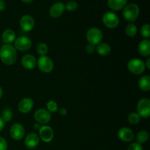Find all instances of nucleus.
<instances>
[{
  "instance_id": "2f4dec72",
  "label": "nucleus",
  "mask_w": 150,
  "mask_h": 150,
  "mask_svg": "<svg viewBox=\"0 0 150 150\" xmlns=\"http://www.w3.org/2000/svg\"><path fill=\"white\" fill-rule=\"evenodd\" d=\"M85 50H86V52L87 54H93L96 51V45H94L92 44L89 43L88 45H86Z\"/></svg>"
},
{
  "instance_id": "2eb2a0df",
  "label": "nucleus",
  "mask_w": 150,
  "mask_h": 150,
  "mask_svg": "<svg viewBox=\"0 0 150 150\" xmlns=\"http://www.w3.org/2000/svg\"><path fill=\"white\" fill-rule=\"evenodd\" d=\"M25 146L29 149H34L40 144V137L37 133H30L26 136L24 140Z\"/></svg>"
},
{
  "instance_id": "9b49d317",
  "label": "nucleus",
  "mask_w": 150,
  "mask_h": 150,
  "mask_svg": "<svg viewBox=\"0 0 150 150\" xmlns=\"http://www.w3.org/2000/svg\"><path fill=\"white\" fill-rule=\"evenodd\" d=\"M19 24L22 30L26 32H29L35 27V19L29 15H24L21 18Z\"/></svg>"
},
{
  "instance_id": "cd10ccee",
  "label": "nucleus",
  "mask_w": 150,
  "mask_h": 150,
  "mask_svg": "<svg viewBox=\"0 0 150 150\" xmlns=\"http://www.w3.org/2000/svg\"><path fill=\"white\" fill-rule=\"evenodd\" d=\"M47 111H49L50 113H54L57 112L58 111V105L57 103L55 102L54 100H49L46 103Z\"/></svg>"
},
{
  "instance_id": "e433bc0d",
  "label": "nucleus",
  "mask_w": 150,
  "mask_h": 150,
  "mask_svg": "<svg viewBox=\"0 0 150 150\" xmlns=\"http://www.w3.org/2000/svg\"><path fill=\"white\" fill-rule=\"evenodd\" d=\"M145 66L147 69H150V58H148L146 60V63H145Z\"/></svg>"
},
{
  "instance_id": "dca6fc26",
  "label": "nucleus",
  "mask_w": 150,
  "mask_h": 150,
  "mask_svg": "<svg viewBox=\"0 0 150 150\" xmlns=\"http://www.w3.org/2000/svg\"><path fill=\"white\" fill-rule=\"evenodd\" d=\"M21 64L26 70H32L37 65V59L32 54H26L21 59Z\"/></svg>"
},
{
  "instance_id": "f257e3e1",
  "label": "nucleus",
  "mask_w": 150,
  "mask_h": 150,
  "mask_svg": "<svg viewBox=\"0 0 150 150\" xmlns=\"http://www.w3.org/2000/svg\"><path fill=\"white\" fill-rule=\"evenodd\" d=\"M0 59L6 65H12L17 59V51L14 46L5 44L0 48Z\"/></svg>"
},
{
  "instance_id": "f704fd0d",
  "label": "nucleus",
  "mask_w": 150,
  "mask_h": 150,
  "mask_svg": "<svg viewBox=\"0 0 150 150\" xmlns=\"http://www.w3.org/2000/svg\"><path fill=\"white\" fill-rule=\"evenodd\" d=\"M6 8V4L3 0H0V12L3 11L5 10Z\"/></svg>"
},
{
  "instance_id": "7c9ffc66",
  "label": "nucleus",
  "mask_w": 150,
  "mask_h": 150,
  "mask_svg": "<svg viewBox=\"0 0 150 150\" xmlns=\"http://www.w3.org/2000/svg\"><path fill=\"white\" fill-rule=\"evenodd\" d=\"M127 150H144L142 144H139L137 142L132 143L129 145Z\"/></svg>"
},
{
  "instance_id": "aec40b11",
  "label": "nucleus",
  "mask_w": 150,
  "mask_h": 150,
  "mask_svg": "<svg viewBox=\"0 0 150 150\" xmlns=\"http://www.w3.org/2000/svg\"><path fill=\"white\" fill-rule=\"evenodd\" d=\"M1 39L6 44H10L16 40V33L11 29H7L2 32Z\"/></svg>"
},
{
  "instance_id": "b1692460",
  "label": "nucleus",
  "mask_w": 150,
  "mask_h": 150,
  "mask_svg": "<svg viewBox=\"0 0 150 150\" xmlns=\"http://www.w3.org/2000/svg\"><path fill=\"white\" fill-rule=\"evenodd\" d=\"M138 29L136 25L133 23H130L126 26L125 28V33L128 37L133 38L135 37L137 34Z\"/></svg>"
},
{
  "instance_id": "c9c22d12",
  "label": "nucleus",
  "mask_w": 150,
  "mask_h": 150,
  "mask_svg": "<svg viewBox=\"0 0 150 150\" xmlns=\"http://www.w3.org/2000/svg\"><path fill=\"white\" fill-rule=\"evenodd\" d=\"M4 125H5V122H4V120L1 119V117H0V131H1V130L4 129Z\"/></svg>"
},
{
  "instance_id": "f3484780",
  "label": "nucleus",
  "mask_w": 150,
  "mask_h": 150,
  "mask_svg": "<svg viewBox=\"0 0 150 150\" xmlns=\"http://www.w3.org/2000/svg\"><path fill=\"white\" fill-rule=\"evenodd\" d=\"M118 137L124 142H130L134 138V133L131 129L128 127H122L118 132Z\"/></svg>"
},
{
  "instance_id": "72a5a7b5",
  "label": "nucleus",
  "mask_w": 150,
  "mask_h": 150,
  "mask_svg": "<svg viewBox=\"0 0 150 150\" xmlns=\"http://www.w3.org/2000/svg\"><path fill=\"white\" fill-rule=\"evenodd\" d=\"M59 111V114L62 116H65V115H67V110H66V108H59L58 111Z\"/></svg>"
},
{
  "instance_id": "c756f323",
  "label": "nucleus",
  "mask_w": 150,
  "mask_h": 150,
  "mask_svg": "<svg viewBox=\"0 0 150 150\" xmlns=\"http://www.w3.org/2000/svg\"><path fill=\"white\" fill-rule=\"evenodd\" d=\"M65 7V10H67L69 12H74L76 11L78 9V5L77 2L75 1H69L68 2H67V4L64 5Z\"/></svg>"
},
{
  "instance_id": "ddd939ff",
  "label": "nucleus",
  "mask_w": 150,
  "mask_h": 150,
  "mask_svg": "<svg viewBox=\"0 0 150 150\" xmlns=\"http://www.w3.org/2000/svg\"><path fill=\"white\" fill-rule=\"evenodd\" d=\"M65 10V7L64 4L61 1L56 2L50 7L49 9V16L51 18H57L60 17L64 13Z\"/></svg>"
},
{
  "instance_id": "f03ea898",
  "label": "nucleus",
  "mask_w": 150,
  "mask_h": 150,
  "mask_svg": "<svg viewBox=\"0 0 150 150\" xmlns=\"http://www.w3.org/2000/svg\"><path fill=\"white\" fill-rule=\"evenodd\" d=\"M140 13V9L139 6L134 3L127 4L123 8L122 15L124 18L130 23H133L138 18Z\"/></svg>"
},
{
  "instance_id": "473e14b6",
  "label": "nucleus",
  "mask_w": 150,
  "mask_h": 150,
  "mask_svg": "<svg viewBox=\"0 0 150 150\" xmlns=\"http://www.w3.org/2000/svg\"><path fill=\"white\" fill-rule=\"evenodd\" d=\"M7 149V142L3 137L0 136V150Z\"/></svg>"
},
{
  "instance_id": "4c0bfd02",
  "label": "nucleus",
  "mask_w": 150,
  "mask_h": 150,
  "mask_svg": "<svg viewBox=\"0 0 150 150\" xmlns=\"http://www.w3.org/2000/svg\"><path fill=\"white\" fill-rule=\"evenodd\" d=\"M23 3H26V4H29V3L32 2L33 0H21Z\"/></svg>"
},
{
  "instance_id": "4be33fe9",
  "label": "nucleus",
  "mask_w": 150,
  "mask_h": 150,
  "mask_svg": "<svg viewBox=\"0 0 150 150\" xmlns=\"http://www.w3.org/2000/svg\"><path fill=\"white\" fill-rule=\"evenodd\" d=\"M139 87L144 92H148L150 90V77L149 76H142L139 81Z\"/></svg>"
},
{
  "instance_id": "a878e982",
  "label": "nucleus",
  "mask_w": 150,
  "mask_h": 150,
  "mask_svg": "<svg viewBox=\"0 0 150 150\" xmlns=\"http://www.w3.org/2000/svg\"><path fill=\"white\" fill-rule=\"evenodd\" d=\"M1 119L4 121V122H8L13 118V112L10 108H5L1 112Z\"/></svg>"
},
{
  "instance_id": "412c9836",
  "label": "nucleus",
  "mask_w": 150,
  "mask_h": 150,
  "mask_svg": "<svg viewBox=\"0 0 150 150\" xmlns=\"http://www.w3.org/2000/svg\"><path fill=\"white\" fill-rule=\"evenodd\" d=\"M96 47V51L98 54L103 57L108 56L111 53V46L106 42H100Z\"/></svg>"
},
{
  "instance_id": "a211bd4d",
  "label": "nucleus",
  "mask_w": 150,
  "mask_h": 150,
  "mask_svg": "<svg viewBox=\"0 0 150 150\" xmlns=\"http://www.w3.org/2000/svg\"><path fill=\"white\" fill-rule=\"evenodd\" d=\"M139 54L143 57H149L150 55V41L148 39L143 40L139 44Z\"/></svg>"
},
{
  "instance_id": "7ed1b4c3",
  "label": "nucleus",
  "mask_w": 150,
  "mask_h": 150,
  "mask_svg": "<svg viewBox=\"0 0 150 150\" xmlns=\"http://www.w3.org/2000/svg\"><path fill=\"white\" fill-rule=\"evenodd\" d=\"M86 40L89 43L97 45L100 43L103 38L102 31L97 27H92L86 32Z\"/></svg>"
},
{
  "instance_id": "5701e85b",
  "label": "nucleus",
  "mask_w": 150,
  "mask_h": 150,
  "mask_svg": "<svg viewBox=\"0 0 150 150\" xmlns=\"http://www.w3.org/2000/svg\"><path fill=\"white\" fill-rule=\"evenodd\" d=\"M148 139H149V133L145 130H141L140 132L138 133L137 136H136V141L139 144L146 143Z\"/></svg>"
},
{
  "instance_id": "9d476101",
  "label": "nucleus",
  "mask_w": 150,
  "mask_h": 150,
  "mask_svg": "<svg viewBox=\"0 0 150 150\" xmlns=\"http://www.w3.org/2000/svg\"><path fill=\"white\" fill-rule=\"evenodd\" d=\"M25 130L23 126L20 123H15L10 129V135L15 141H20L23 138Z\"/></svg>"
},
{
  "instance_id": "58836bf2",
  "label": "nucleus",
  "mask_w": 150,
  "mask_h": 150,
  "mask_svg": "<svg viewBox=\"0 0 150 150\" xmlns=\"http://www.w3.org/2000/svg\"><path fill=\"white\" fill-rule=\"evenodd\" d=\"M2 95H3V90H2V88L0 86V99H1V98L2 97Z\"/></svg>"
},
{
  "instance_id": "39448f33",
  "label": "nucleus",
  "mask_w": 150,
  "mask_h": 150,
  "mask_svg": "<svg viewBox=\"0 0 150 150\" xmlns=\"http://www.w3.org/2000/svg\"><path fill=\"white\" fill-rule=\"evenodd\" d=\"M37 65L42 73H51L54 69V62L50 57L47 56H42L37 60Z\"/></svg>"
},
{
  "instance_id": "393cba45",
  "label": "nucleus",
  "mask_w": 150,
  "mask_h": 150,
  "mask_svg": "<svg viewBox=\"0 0 150 150\" xmlns=\"http://www.w3.org/2000/svg\"><path fill=\"white\" fill-rule=\"evenodd\" d=\"M48 51V47L45 42H40L37 46V52L40 57L42 56H46Z\"/></svg>"
},
{
  "instance_id": "1a4fd4ad",
  "label": "nucleus",
  "mask_w": 150,
  "mask_h": 150,
  "mask_svg": "<svg viewBox=\"0 0 150 150\" xmlns=\"http://www.w3.org/2000/svg\"><path fill=\"white\" fill-rule=\"evenodd\" d=\"M34 117L38 124L42 125L48 124L51 120V113L45 108H40L37 110L34 114Z\"/></svg>"
},
{
  "instance_id": "c85d7f7f",
  "label": "nucleus",
  "mask_w": 150,
  "mask_h": 150,
  "mask_svg": "<svg viewBox=\"0 0 150 150\" xmlns=\"http://www.w3.org/2000/svg\"><path fill=\"white\" fill-rule=\"evenodd\" d=\"M141 34L144 38H149L150 37V25L148 23L144 24L141 28Z\"/></svg>"
},
{
  "instance_id": "6e6552de",
  "label": "nucleus",
  "mask_w": 150,
  "mask_h": 150,
  "mask_svg": "<svg viewBox=\"0 0 150 150\" xmlns=\"http://www.w3.org/2000/svg\"><path fill=\"white\" fill-rule=\"evenodd\" d=\"M32 40L26 36H21L14 41V48L19 51H26L32 47Z\"/></svg>"
},
{
  "instance_id": "20e7f679",
  "label": "nucleus",
  "mask_w": 150,
  "mask_h": 150,
  "mask_svg": "<svg viewBox=\"0 0 150 150\" xmlns=\"http://www.w3.org/2000/svg\"><path fill=\"white\" fill-rule=\"evenodd\" d=\"M127 69L134 75H141L146 70L144 61L139 59H132L127 62Z\"/></svg>"
},
{
  "instance_id": "bb28decb",
  "label": "nucleus",
  "mask_w": 150,
  "mask_h": 150,
  "mask_svg": "<svg viewBox=\"0 0 150 150\" xmlns=\"http://www.w3.org/2000/svg\"><path fill=\"white\" fill-rule=\"evenodd\" d=\"M128 121L130 124L132 125H137L139 124L141 120V117L139 115L138 113L131 112L128 115Z\"/></svg>"
},
{
  "instance_id": "4468645a",
  "label": "nucleus",
  "mask_w": 150,
  "mask_h": 150,
  "mask_svg": "<svg viewBox=\"0 0 150 150\" xmlns=\"http://www.w3.org/2000/svg\"><path fill=\"white\" fill-rule=\"evenodd\" d=\"M33 100L29 98H25L19 102L18 105V111L21 113L27 114V113L30 112L32 111V109L33 108Z\"/></svg>"
},
{
  "instance_id": "423d86ee",
  "label": "nucleus",
  "mask_w": 150,
  "mask_h": 150,
  "mask_svg": "<svg viewBox=\"0 0 150 150\" xmlns=\"http://www.w3.org/2000/svg\"><path fill=\"white\" fill-rule=\"evenodd\" d=\"M102 21L103 24L109 29H115L120 23L118 16L113 12H106L103 16Z\"/></svg>"
},
{
  "instance_id": "0eeeda50",
  "label": "nucleus",
  "mask_w": 150,
  "mask_h": 150,
  "mask_svg": "<svg viewBox=\"0 0 150 150\" xmlns=\"http://www.w3.org/2000/svg\"><path fill=\"white\" fill-rule=\"evenodd\" d=\"M137 113L141 117L149 118L150 116V100L148 98H142L138 102Z\"/></svg>"
},
{
  "instance_id": "6ab92c4d",
  "label": "nucleus",
  "mask_w": 150,
  "mask_h": 150,
  "mask_svg": "<svg viewBox=\"0 0 150 150\" xmlns=\"http://www.w3.org/2000/svg\"><path fill=\"white\" fill-rule=\"evenodd\" d=\"M127 0H108V5L111 10L118 11L127 5Z\"/></svg>"
},
{
  "instance_id": "f8f14e48",
  "label": "nucleus",
  "mask_w": 150,
  "mask_h": 150,
  "mask_svg": "<svg viewBox=\"0 0 150 150\" xmlns=\"http://www.w3.org/2000/svg\"><path fill=\"white\" fill-rule=\"evenodd\" d=\"M54 136V130L50 126L43 125L39 130L40 139L45 143H49L53 140Z\"/></svg>"
}]
</instances>
